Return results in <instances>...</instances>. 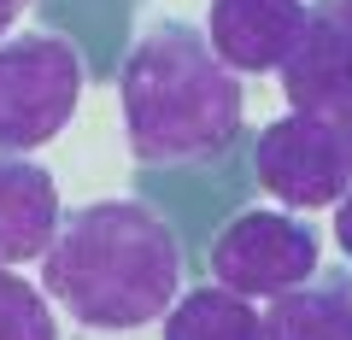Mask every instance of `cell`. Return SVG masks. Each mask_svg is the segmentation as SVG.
Here are the masks:
<instances>
[{
  "mask_svg": "<svg viewBox=\"0 0 352 340\" xmlns=\"http://www.w3.org/2000/svg\"><path fill=\"white\" fill-rule=\"evenodd\" d=\"M41 293H53L82 328L153 323L182 293L176 229L135 200L82 205L59 217V235L41 252Z\"/></svg>",
  "mask_w": 352,
  "mask_h": 340,
  "instance_id": "cell-1",
  "label": "cell"
},
{
  "mask_svg": "<svg viewBox=\"0 0 352 340\" xmlns=\"http://www.w3.org/2000/svg\"><path fill=\"white\" fill-rule=\"evenodd\" d=\"M118 94L141 164H200L241 135V76L188 24H153L129 47Z\"/></svg>",
  "mask_w": 352,
  "mask_h": 340,
  "instance_id": "cell-2",
  "label": "cell"
},
{
  "mask_svg": "<svg viewBox=\"0 0 352 340\" xmlns=\"http://www.w3.org/2000/svg\"><path fill=\"white\" fill-rule=\"evenodd\" d=\"M82 59L65 36L0 41V152H36L76 117Z\"/></svg>",
  "mask_w": 352,
  "mask_h": 340,
  "instance_id": "cell-3",
  "label": "cell"
},
{
  "mask_svg": "<svg viewBox=\"0 0 352 340\" xmlns=\"http://www.w3.org/2000/svg\"><path fill=\"white\" fill-rule=\"evenodd\" d=\"M212 276L241 299H276L317 276V235L288 212H241L212 240Z\"/></svg>",
  "mask_w": 352,
  "mask_h": 340,
  "instance_id": "cell-4",
  "label": "cell"
},
{
  "mask_svg": "<svg viewBox=\"0 0 352 340\" xmlns=\"http://www.w3.org/2000/svg\"><path fill=\"white\" fill-rule=\"evenodd\" d=\"M252 170H258L264 194H276L282 205H300V212L340 205V194L352 188V147H346V129L329 124V117L288 112V117H276V124L258 135Z\"/></svg>",
  "mask_w": 352,
  "mask_h": 340,
  "instance_id": "cell-5",
  "label": "cell"
},
{
  "mask_svg": "<svg viewBox=\"0 0 352 340\" xmlns=\"http://www.w3.org/2000/svg\"><path fill=\"white\" fill-rule=\"evenodd\" d=\"M282 94L294 112L346 124L352 117V0H323L305 18L300 47L282 65Z\"/></svg>",
  "mask_w": 352,
  "mask_h": 340,
  "instance_id": "cell-6",
  "label": "cell"
},
{
  "mask_svg": "<svg viewBox=\"0 0 352 340\" xmlns=\"http://www.w3.org/2000/svg\"><path fill=\"white\" fill-rule=\"evenodd\" d=\"M305 18H311L305 0H212V12H206V47L235 76L241 71L270 76L300 47Z\"/></svg>",
  "mask_w": 352,
  "mask_h": 340,
  "instance_id": "cell-7",
  "label": "cell"
},
{
  "mask_svg": "<svg viewBox=\"0 0 352 340\" xmlns=\"http://www.w3.org/2000/svg\"><path fill=\"white\" fill-rule=\"evenodd\" d=\"M59 235V182L41 164L0 152V264H36Z\"/></svg>",
  "mask_w": 352,
  "mask_h": 340,
  "instance_id": "cell-8",
  "label": "cell"
},
{
  "mask_svg": "<svg viewBox=\"0 0 352 340\" xmlns=\"http://www.w3.org/2000/svg\"><path fill=\"white\" fill-rule=\"evenodd\" d=\"M264 340H352V276L323 270L276 293L264 311Z\"/></svg>",
  "mask_w": 352,
  "mask_h": 340,
  "instance_id": "cell-9",
  "label": "cell"
},
{
  "mask_svg": "<svg viewBox=\"0 0 352 340\" xmlns=\"http://www.w3.org/2000/svg\"><path fill=\"white\" fill-rule=\"evenodd\" d=\"M164 340H264V311L229 288H194L164 311Z\"/></svg>",
  "mask_w": 352,
  "mask_h": 340,
  "instance_id": "cell-10",
  "label": "cell"
},
{
  "mask_svg": "<svg viewBox=\"0 0 352 340\" xmlns=\"http://www.w3.org/2000/svg\"><path fill=\"white\" fill-rule=\"evenodd\" d=\"M0 340H59L47 293L36 282L12 276L6 264H0Z\"/></svg>",
  "mask_w": 352,
  "mask_h": 340,
  "instance_id": "cell-11",
  "label": "cell"
},
{
  "mask_svg": "<svg viewBox=\"0 0 352 340\" xmlns=\"http://www.w3.org/2000/svg\"><path fill=\"white\" fill-rule=\"evenodd\" d=\"M335 240H340V252L352 258V188L340 194V205H335Z\"/></svg>",
  "mask_w": 352,
  "mask_h": 340,
  "instance_id": "cell-12",
  "label": "cell"
},
{
  "mask_svg": "<svg viewBox=\"0 0 352 340\" xmlns=\"http://www.w3.org/2000/svg\"><path fill=\"white\" fill-rule=\"evenodd\" d=\"M24 6H30V0H0V41H6V30H12V18L24 12Z\"/></svg>",
  "mask_w": 352,
  "mask_h": 340,
  "instance_id": "cell-13",
  "label": "cell"
},
{
  "mask_svg": "<svg viewBox=\"0 0 352 340\" xmlns=\"http://www.w3.org/2000/svg\"><path fill=\"white\" fill-rule=\"evenodd\" d=\"M340 129H346V147H352V117H346V124H340Z\"/></svg>",
  "mask_w": 352,
  "mask_h": 340,
  "instance_id": "cell-14",
  "label": "cell"
}]
</instances>
